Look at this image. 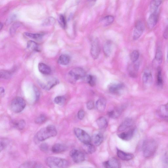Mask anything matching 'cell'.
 <instances>
[{
	"label": "cell",
	"mask_w": 168,
	"mask_h": 168,
	"mask_svg": "<svg viewBox=\"0 0 168 168\" xmlns=\"http://www.w3.org/2000/svg\"><path fill=\"white\" fill-rule=\"evenodd\" d=\"M57 134V131L55 126L50 125L39 131L35 135V138L38 141L42 142L55 136Z\"/></svg>",
	"instance_id": "6da1fadb"
},
{
	"label": "cell",
	"mask_w": 168,
	"mask_h": 168,
	"mask_svg": "<svg viewBox=\"0 0 168 168\" xmlns=\"http://www.w3.org/2000/svg\"><path fill=\"white\" fill-rule=\"evenodd\" d=\"M45 162L48 166L52 168H66L70 165L69 162L67 160L54 156L47 157Z\"/></svg>",
	"instance_id": "7a4b0ae2"
},
{
	"label": "cell",
	"mask_w": 168,
	"mask_h": 168,
	"mask_svg": "<svg viewBox=\"0 0 168 168\" xmlns=\"http://www.w3.org/2000/svg\"><path fill=\"white\" fill-rule=\"evenodd\" d=\"M157 143L153 140H148L143 143L142 149L143 155L146 158H150L153 156L157 151Z\"/></svg>",
	"instance_id": "3957f363"
},
{
	"label": "cell",
	"mask_w": 168,
	"mask_h": 168,
	"mask_svg": "<svg viewBox=\"0 0 168 168\" xmlns=\"http://www.w3.org/2000/svg\"><path fill=\"white\" fill-rule=\"evenodd\" d=\"M26 105V101L23 98L21 97H17L12 101L10 108L13 113H19L24 109Z\"/></svg>",
	"instance_id": "277c9868"
},
{
	"label": "cell",
	"mask_w": 168,
	"mask_h": 168,
	"mask_svg": "<svg viewBox=\"0 0 168 168\" xmlns=\"http://www.w3.org/2000/svg\"><path fill=\"white\" fill-rule=\"evenodd\" d=\"M71 82L75 83L77 80L84 78L86 76L85 71L80 67L73 68L68 73Z\"/></svg>",
	"instance_id": "5b68a950"
},
{
	"label": "cell",
	"mask_w": 168,
	"mask_h": 168,
	"mask_svg": "<svg viewBox=\"0 0 168 168\" xmlns=\"http://www.w3.org/2000/svg\"><path fill=\"white\" fill-rule=\"evenodd\" d=\"M74 131L78 139L84 144L91 143V139L90 136L84 130L80 128H74Z\"/></svg>",
	"instance_id": "8992f818"
},
{
	"label": "cell",
	"mask_w": 168,
	"mask_h": 168,
	"mask_svg": "<svg viewBox=\"0 0 168 168\" xmlns=\"http://www.w3.org/2000/svg\"><path fill=\"white\" fill-rule=\"evenodd\" d=\"M101 51L100 44L98 39H96L91 43L90 53L92 58L96 60L99 57Z\"/></svg>",
	"instance_id": "52a82bcc"
},
{
	"label": "cell",
	"mask_w": 168,
	"mask_h": 168,
	"mask_svg": "<svg viewBox=\"0 0 168 168\" xmlns=\"http://www.w3.org/2000/svg\"><path fill=\"white\" fill-rule=\"evenodd\" d=\"M70 155L73 161L76 163H82L85 160L84 154L78 149H72L70 153Z\"/></svg>",
	"instance_id": "ba28073f"
},
{
	"label": "cell",
	"mask_w": 168,
	"mask_h": 168,
	"mask_svg": "<svg viewBox=\"0 0 168 168\" xmlns=\"http://www.w3.org/2000/svg\"><path fill=\"white\" fill-rule=\"evenodd\" d=\"M145 29V25L141 21L137 22L134 31L133 39L134 41L138 40L142 34Z\"/></svg>",
	"instance_id": "9c48e42d"
},
{
	"label": "cell",
	"mask_w": 168,
	"mask_h": 168,
	"mask_svg": "<svg viewBox=\"0 0 168 168\" xmlns=\"http://www.w3.org/2000/svg\"><path fill=\"white\" fill-rule=\"evenodd\" d=\"M158 11L151 13L147 22V26L149 29H152L156 25L159 18Z\"/></svg>",
	"instance_id": "30bf717a"
},
{
	"label": "cell",
	"mask_w": 168,
	"mask_h": 168,
	"mask_svg": "<svg viewBox=\"0 0 168 168\" xmlns=\"http://www.w3.org/2000/svg\"><path fill=\"white\" fill-rule=\"evenodd\" d=\"M104 167L108 168H118L121 167L120 162L115 158H112L103 163Z\"/></svg>",
	"instance_id": "8fae6325"
},
{
	"label": "cell",
	"mask_w": 168,
	"mask_h": 168,
	"mask_svg": "<svg viewBox=\"0 0 168 168\" xmlns=\"http://www.w3.org/2000/svg\"><path fill=\"white\" fill-rule=\"evenodd\" d=\"M135 129L132 128L130 129L127 132H122L118 135L119 137L122 140L128 141L131 139L134 133Z\"/></svg>",
	"instance_id": "7c38bea8"
},
{
	"label": "cell",
	"mask_w": 168,
	"mask_h": 168,
	"mask_svg": "<svg viewBox=\"0 0 168 168\" xmlns=\"http://www.w3.org/2000/svg\"><path fill=\"white\" fill-rule=\"evenodd\" d=\"M117 154L118 157L123 161H129L134 157L133 154L124 152L119 149H117Z\"/></svg>",
	"instance_id": "4fadbf2b"
},
{
	"label": "cell",
	"mask_w": 168,
	"mask_h": 168,
	"mask_svg": "<svg viewBox=\"0 0 168 168\" xmlns=\"http://www.w3.org/2000/svg\"><path fill=\"white\" fill-rule=\"evenodd\" d=\"M11 124L14 128L20 130H23L26 126V122L24 120H13L11 121Z\"/></svg>",
	"instance_id": "5bb4252c"
},
{
	"label": "cell",
	"mask_w": 168,
	"mask_h": 168,
	"mask_svg": "<svg viewBox=\"0 0 168 168\" xmlns=\"http://www.w3.org/2000/svg\"><path fill=\"white\" fill-rule=\"evenodd\" d=\"M133 121L131 119L128 118L124 120L121 124L118 130L119 132H123L131 127L133 124Z\"/></svg>",
	"instance_id": "9a60e30c"
},
{
	"label": "cell",
	"mask_w": 168,
	"mask_h": 168,
	"mask_svg": "<svg viewBox=\"0 0 168 168\" xmlns=\"http://www.w3.org/2000/svg\"><path fill=\"white\" fill-rule=\"evenodd\" d=\"M67 147L64 145L56 144L54 145L52 148V151L54 153H60L65 151Z\"/></svg>",
	"instance_id": "2e32d148"
},
{
	"label": "cell",
	"mask_w": 168,
	"mask_h": 168,
	"mask_svg": "<svg viewBox=\"0 0 168 168\" xmlns=\"http://www.w3.org/2000/svg\"><path fill=\"white\" fill-rule=\"evenodd\" d=\"M38 68L40 72L45 75H48L52 72L51 68L44 63H40L38 65Z\"/></svg>",
	"instance_id": "e0dca14e"
},
{
	"label": "cell",
	"mask_w": 168,
	"mask_h": 168,
	"mask_svg": "<svg viewBox=\"0 0 168 168\" xmlns=\"http://www.w3.org/2000/svg\"><path fill=\"white\" fill-rule=\"evenodd\" d=\"M143 83L146 85L151 84L153 80V77L151 73L150 72L145 71L142 76Z\"/></svg>",
	"instance_id": "ac0fdd59"
},
{
	"label": "cell",
	"mask_w": 168,
	"mask_h": 168,
	"mask_svg": "<svg viewBox=\"0 0 168 168\" xmlns=\"http://www.w3.org/2000/svg\"><path fill=\"white\" fill-rule=\"evenodd\" d=\"M158 114L164 119L168 118V108L166 104L161 106L158 110Z\"/></svg>",
	"instance_id": "d6986e66"
},
{
	"label": "cell",
	"mask_w": 168,
	"mask_h": 168,
	"mask_svg": "<svg viewBox=\"0 0 168 168\" xmlns=\"http://www.w3.org/2000/svg\"><path fill=\"white\" fill-rule=\"evenodd\" d=\"M165 0H152L150 5V10L151 13L158 11L159 6Z\"/></svg>",
	"instance_id": "ffe728a7"
},
{
	"label": "cell",
	"mask_w": 168,
	"mask_h": 168,
	"mask_svg": "<svg viewBox=\"0 0 168 168\" xmlns=\"http://www.w3.org/2000/svg\"><path fill=\"white\" fill-rule=\"evenodd\" d=\"M107 102L105 99L103 98H99L97 101L96 106L97 109L99 111H103L106 107Z\"/></svg>",
	"instance_id": "44dd1931"
},
{
	"label": "cell",
	"mask_w": 168,
	"mask_h": 168,
	"mask_svg": "<svg viewBox=\"0 0 168 168\" xmlns=\"http://www.w3.org/2000/svg\"><path fill=\"white\" fill-rule=\"evenodd\" d=\"M43 166L41 164L37 163L36 161H27L22 164L20 167L21 168H41L43 167Z\"/></svg>",
	"instance_id": "7402d4cb"
},
{
	"label": "cell",
	"mask_w": 168,
	"mask_h": 168,
	"mask_svg": "<svg viewBox=\"0 0 168 168\" xmlns=\"http://www.w3.org/2000/svg\"><path fill=\"white\" fill-rule=\"evenodd\" d=\"M112 43L111 41H108L105 43L103 47V52L105 56H110L112 51Z\"/></svg>",
	"instance_id": "603a6c76"
},
{
	"label": "cell",
	"mask_w": 168,
	"mask_h": 168,
	"mask_svg": "<svg viewBox=\"0 0 168 168\" xmlns=\"http://www.w3.org/2000/svg\"><path fill=\"white\" fill-rule=\"evenodd\" d=\"M124 85L122 84H114L110 85L109 90L113 93H117L123 88Z\"/></svg>",
	"instance_id": "cb8c5ba5"
},
{
	"label": "cell",
	"mask_w": 168,
	"mask_h": 168,
	"mask_svg": "<svg viewBox=\"0 0 168 168\" xmlns=\"http://www.w3.org/2000/svg\"><path fill=\"white\" fill-rule=\"evenodd\" d=\"M70 58L69 56L65 54L61 55L59 57L58 63L62 65H66L69 64L70 61Z\"/></svg>",
	"instance_id": "d4e9b609"
},
{
	"label": "cell",
	"mask_w": 168,
	"mask_h": 168,
	"mask_svg": "<svg viewBox=\"0 0 168 168\" xmlns=\"http://www.w3.org/2000/svg\"><path fill=\"white\" fill-rule=\"evenodd\" d=\"M96 122L98 127L101 129H105L108 126L107 120L104 117H102L98 118Z\"/></svg>",
	"instance_id": "484cf974"
},
{
	"label": "cell",
	"mask_w": 168,
	"mask_h": 168,
	"mask_svg": "<svg viewBox=\"0 0 168 168\" xmlns=\"http://www.w3.org/2000/svg\"><path fill=\"white\" fill-rule=\"evenodd\" d=\"M103 135L100 133L96 134L93 137V141L96 146L101 145L103 142Z\"/></svg>",
	"instance_id": "4316f807"
},
{
	"label": "cell",
	"mask_w": 168,
	"mask_h": 168,
	"mask_svg": "<svg viewBox=\"0 0 168 168\" xmlns=\"http://www.w3.org/2000/svg\"><path fill=\"white\" fill-rule=\"evenodd\" d=\"M84 144L83 148L84 150L86 153L92 154L95 151L96 149L95 146L91 143Z\"/></svg>",
	"instance_id": "83f0119b"
},
{
	"label": "cell",
	"mask_w": 168,
	"mask_h": 168,
	"mask_svg": "<svg viewBox=\"0 0 168 168\" xmlns=\"http://www.w3.org/2000/svg\"><path fill=\"white\" fill-rule=\"evenodd\" d=\"M58 83L57 79H54L48 82L47 84L43 85L42 88L46 90H49L52 89L53 87L56 85Z\"/></svg>",
	"instance_id": "f1b7e54d"
},
{
	"label": "cell",
	"mask_w": 168,
	"mask_h": 168,
	"mask_svg": "<svg viewBox=\"0 0 168 168\" xmlns=\"http://www.w3.org/2000/svg\"><path fill=\"white\" fill-rule=\"evenodd\" d=\"M114 20V17L112 16H108L105 17L102 22L105 26H108L113 23Z\"/></svg>",
	"instance_id": "f546056e"
},
{
	"label": "cell",
	"mask_w": 168,
	"mask_h": 168,
	"mask_svg": "<svg viewBox=\"0 0 168 168\" xmlns=\"http://www.w3.org/2000/svg\"><path fill=\"white\" fill-rule=\"evenodd\" d=\"M27 47L28 48L35 51H39V46L36 42L30 41L27 43Z\"/></svg>",
	"instance_id": "4dcf8cb0"
},
{
	"label": "cell",
	"mask_w": 168,
	"mask_h": 168,
	"mask_svg": "<svg viewBox=\"0 0 168 168\" xmlns=\"http://www.w3.org/2000/svg\"><path fill=\"white\" fill-rule=\"evenodd\" d=\"M120 109H117L112 110L108 113V116L111 118L115 119L119 117L121 114Z\"/></svg>",
	"instance_id": "1f68e13d"
},
{
	"label": "cell",
	"mask_w": 168,
	"mask_h": 168,
	"mask_svg": "<svg viewBox=\"0 0 168 168\" xmlns=\"http://www.w3.org/2000/svg\"><path fill=\"white\" fill-rule=\"evenodd\" d=\"M163 53L161 48L158 47L157 49L155 55V59L158 63L161 64L163 60Z\"/></svg>",
	"instance_id": "d6a6232c"
},
{
	"label": "cell",
	"mask_w": 168,
	"mask_h": 168,
	"mask_svg": "<svg viewBox=\"0 0 168 168\" xmlns=\"http://www.w3.org/2000/svg\"><path fill=\"white\" fill-rule=\"evenodd\" d=\"M157 84L160 87L163 84V80L161 75V70L159 66L157 68Z\"/></svg>",
	"instance_id": "836d02e7"
},
{
	"label": "cell",
	"mask_w": 168,
	"mask_h": 168,
	"mask_svg": "<svg viewBox=\"0 0 168 168\" xmlns=\"http://www.w3.org/2000/svg\"><path fill=\"white\" fill-rule=\"evenodd\" d=\"M66 101V98L63 96H58L56 97L54 100L55 103L59 105L64 104Z\"/></svg>",
	"instance_id": "e575fe53"
},
{
	"label": "cell",
	"mask_w": 168,
	"mask_h": 168,
	"mask_svg": "<svg viewBox=\"0 0 168 168\" xmlns=\"http://www.w3.org/2000/svg\"><path fill=\"white\" fill-rule=\"evenodd\" d=\"M47 120L46 116L44 114H41L36 118L35 122L36 124H41L45 122Z\"/></svg>",
	"instance_id": "d590c367"
},
{
	"label": "cell",
	"mask_w": 168,
	"mask_h": 168,
	"mask_svg": "<svg viewBox=\"0 0 168 168\" xmlns=\"http://www.w3.org/2000/svg\"><path fill=\"white\" fill-rule=\"evenodd\" d=\"M86 77L87 82L90 86L93 87L95 86L96 84V78L94 76L89 75Z\"/></svg>",
	"instance_id": "8d00e7d4"
},
{
	"label": "cell",
	"mask_w": 168,
	"mask_h": 168,
	"mask_svg": "<svg viewBox=\"0 0 168 168\" xmlns=\"http://www.w3.org/2000/svg\"><path fill=\"white\" fill-rule=\"evenodd\" d=\"M139 52L138 51L134 50L130 54V59L133 63H135L139 59Z\"/></svg>",
	"instance_id": "74e56055"
},
{
	"label": "cell",
	"mask_w": 168,
	"mask_h": 168,
	"mask_svg": "<svg viewBox=\"0 0 168 168\" xmlns=\"http://www.w3.org/2000/svg\"><path fill=\"white\" fill-rule=\"evenodd\" d=\"M25 35L26 36L34 39H41L43 35L41 34H33L29 33H26Z\"/></svg>",
	"instance_id": "f35d334b"
},
{
	"label": "cell",
	"mask_w": 168,
	"mask_h": 168,
	"mask_svg": "<svg viewBox=\"0 0 168 168\" xmlns=\"http://www.w3.org/2000/svg\"><path fill=\"white\" fill-rule=\"evenodd\" d=\"M58 22L60 26L63 28L65 29L66 25V18L63 15H60L58 18Z\"/></svg>",
	"instance_id": "ab89813d"
},
{
	"label": "cell",
	"mask_w": 168,
	"mask_h": 168,
	"mask_svg": "<svg viewBox=\"0 0 168 168\" xmlns=\"http://www.w3.org/2000/svg\"><path fill=\"white\" fill-rule=\"evenodd\" d=\"M21 25V23L19 22H17L14 23L11 27L10 31L11 34H14L17 29Z\"/></svg>",
	"instance_id": "60d3db41"
},
{
	"label": "cell",
	"mask_w": 168,
	"mask_h": 168,
	"mask_svg": "<svg viewBox=\"0 0 168 168\" xmlns=\"http://www.w3.org/2000/svg\"><path fill=\"white\" fill-rule=\"evenodd\" d=\"M12 74L8 71L2 70L1 71V77L4 79H8L11 77Z\"/></svg>",
	"instance_id": "b9f144b4"
},
{
	"label": "cell",
	"mask_w": 168,
	"mask_h": 168,
	"mask_svg": "<svg viewBox=\"0 0 168 168\" xmlns=\"http://www.w3.org/2000/svg\"><path fill=\"white\" fill-rule=\"evenodd\" d=\"M55 22V20L53 17H49L43 22V24L45 26L52 25Z\"/></svg>",
	"instance_id": "7bdbcfd3"
},
{
	"label": "cell",
	"mask_w": 168,
	"mask_h": 168,
	"mask_svg": "<svg viewBox=\"0 0 168 168\" xmlns=\"http://www.w3.org/2000/svg\"><path fill=\"white\" fill-rule=\"evenodd\" d=\"M40 148L42 151L46 152L48 151L49 146L46 143H43L40 146Z\"/></svg>",
	"instance_id": "ee69618b"
},
{
	"label": "cell",
	"mask_w": 168,
	"mask_h": 168,
	"mask_svg": "<svg viewBox=\"0 0 168 168\" xmlns=\"http://www.w3.org/2000/svg\"><path fill=\"white\" fill-rule=\"evenodd\" d=\"M8 144V141L4 139H1V151H2L7 147Z\"/></svg>",
	"instance_id": "f6af8a7d"
},
{
	"label": "cell",
	"mask_w": 168,
	"mask_h": 168,
	"mask_svg": "<svg viewBox=\"0 0 168 168\" xmlns=\"http://www.w3.org/2000/svg\"><path fill=\"white\" fill-rule=\"evenodd\" d=\"M85 116V113L83 110H80L78 113V117L79 119L82 120L84 119Z\"/></svg>",
	"instance_id": "bcb514c9"
},
{
	"label": "cell",
	"mask_w": 168,
	"mask_h": 168,
	"mask_svg": "<svg viewBox=\"0 0 168 168\" xmlns=\"http://www.w3.org/2000/svg\"><path fill=\"white\" fill-rule=\"evenodd\" d=\"M86 106L87 108L88 109L91 110L94 108V102L92 101H90L87 103Z\"/></svg>",
	"instance_id": "7dc6e473"
},
{
	"label": "cell",
	"mask_w": 168,
	"mask_h": 168,
	"mask_svg": "<svg viewBox=\"0 0 168 168\" xmlns=\"http://www.w3.org/2000/svg\"><path fill=\"white\" fill-rule=\"evenodd\" d=\"M16 17L14 15L12 16L9 18H8L7 21L6 22V23L8 25L10 24L16 19Z\"/></svg>",
	"instance_id": "c3c4849f"
},
{
	"label": "cell",
	"mask_w": 168,
	"mask_h": 168,
	"mask_svg": "<svg viewBox=\"0 0 168 168\" xmlns=\"http://www.w3.org/2000/svg\"><path fill=\"white\" fill-rule=\"evenodd\" d=\"M163 36L166 39H168V25L166 28L163 33Z\"/></svg>",
	"instance_id": "681fc988"
},
{
	"label": "cell",
	"mask_w": 168,
	"mask_h": 168,
	"mask_svg": "<svg viewBox=\"0 0 168 168\" xmlns=\"http://www.w3.org/2000/svg\"><path fill=\"white\" fill-rule=\"evenodd\" d=\"M164 166L165 167L168 168V158L166 159L165 161Z\"/></svg>",
	"instance_id": "f907efd6"
},
{
	"label": "cell",
	"mask_w": 168,
	"mask_h": 168,
	"mask_svg": "<svg viewBox=\"0 0 168 168\" xmlns=\"http://www.w3.org/2000/svg\"><path fill=\"white\" fill-rule=\"evenodd\" d=\"M5 92V90L3 88H1V95H2L4 94Z\"/></svg>",
	"instance_id": "816d5d0a"
},
{
	"label": "cell",
	"mask_w": 168,
	"mask_h": 168,
	"mask_svg": "<svg viewBox=\"0 0 168 168\" xmlns=\"http://www.w3.org/2000/svg\"><path fill=\"white\" fill-rule=\"evenodd\" d=\"M3 27V24L2 23H1V30L2 29Z\"/></svg>",
	"instance_id": "f5cc1de1"
},
{
	"label": "cell",
	"mask_w": 168,
	"mask_h": 168,
	"mask_svg": "<svg viewBox=\"0 0 168 168\" xmlns=\"http://www.w3.org/2000/svg\"><path fill=\"white\" fill-rule=\"evenodd\" d=\"M167 60L168 62V51L167 52Z\"/></svg>",
	"instance_id": "db71d44e"
},
{
	"label": "cell",
	"mask_w": 168,
	"mask_h": 168,
	"mask_svg": "<svg viewBox=\"0 0 168 168\" xmlns=\"http://www.w3.org/2000/svg\"><path fill=\"white\" fill-rule=\"evenodd\" d=\"M166 105L167 107V108H168V103H167L166 104Z\"/></svg>",
	"instance_id": "11a10c76"
},
{
	"label": "cell",
	"mask_w": 168,
	"mask_h": 168,
	"mask_svg": "<svg viewBox=\"0 0 168 168\" xmlns=\"http://www.w3.org/2000/svg\"><path fill=\"white\" fill-rule=\"evenodd\" d=\"M90 1H96V0H90Z\"/></svg>",
	"instance_id": "9f6ffc18"
}]
</instances>
